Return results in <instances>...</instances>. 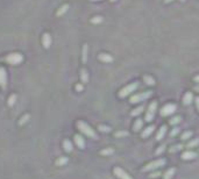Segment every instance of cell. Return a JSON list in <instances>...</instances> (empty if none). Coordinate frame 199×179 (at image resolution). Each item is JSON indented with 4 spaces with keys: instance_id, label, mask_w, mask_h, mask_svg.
I'll return each mask as SVG.
<instances>
[{
    "instance_id": "cell-1",
    "label": "cell",
    "mask_w": 199,
    "mask_h": 179,
    "mask_svg": "<svg viewBox=\"0 0 199 179\" xmlns=\"http://www.w3.org/2000/svg\"><path fill=\"white\" fill-rule=\"evenodd\" d=\"M77 127H78V129H79L83 134H85L86 136L91 137V139H93V140H97V139H98L96 131H94L90 126H88L86 122H84V121H78V122H77Z\"/></svg>"
},
{
    "instance_id": "cell-2",
    "label": "cell",
    "mask_w": 199,
    "mask_h": 179,
    "mask_svg": "<svg viewBox=\"0 0 199 179\" xmlns=\"http://www.w3.org/2000/svg\"><path fill=\"white\" fill-rule=\"evenodd\" d=\"M139 86H140V83H139V81H134V83H132V84L125 86L123 88L120 90L119 93H118L119 98H126V97H128L129 94H132L134 91H136V88H138Z\"/></svg>"
},
{
    "instance_id": "cell-3",
    "label": "cell",
    "mask_w": 199,
    "mask_h": 179,
    "mask_svg": "<svg viewBox=\"0 0 199 179\" xmlns=\"http://www.w3.org/2000/svg\"><path fill=\"white\" fill-rule=\"evenodd\" d=\"M165 163H167V161L164 159V158H161V159H156V161H154V162H150V163H148L143 169H142V171L143 172H149V171H154V170H156V169H159V168H161V166H164L165 165Z\"/></svg>"
},
{
    "instance_id": "cell-4",
    "label": "cell",
    "mask_w": 199,
    "mask_h": 179,
    "mask_svg": "<svg viewBox=\"0 0 199 179\" xmlns=\"http://www.w3.org/2000/svg\"><path fill=\"white\" fill-rule=\"evenodd\" d=\"M151 94H152L151 91H146V92L138 93V94L133 96V97L130 98L129 102H130V104H138V102H140V101H144V100H147L148 98H150Z\"/></svg>"
},
{
    "instance_id": "cell-5",
    "label": "cell",
    "mask_w": 199,
    "mask_h": 179,
    "mask_svg": "<svg viewBox=\"0 0 199 179\" xmlns=\"http://www.w3.org/2000/svg\"><path fill=\"white\" fill-rule=\"evenodd\" d=\"M156 110H157V101H152L149 107H148V110H147V113H146V121L147 122H150L154 120L155 118V114H156Z\"/></svg>"
},
{
    "instance_id": "cell-6",
    "label": "cell",
    "mask_w": 199,
    "mask_h": 179,
    "mask_svg": "<svg viewBox=\"0 0 199 179\" xmlns=\"http://www.w3.org/2000/svg\"><path fill=\"white\" fill-rule=\"evenodd\" d=\"M5 59H6L7 63H9L12 65H18L24 61V56H22L21 54H19V52H13V54H9Z\"/></svg>"
},
{
    "instance_id": "cell-7",
    "label": "cell",
    "mask_w": 199,
    "mask_h": 179,
    "mask_svg": "<svg viewBox=\"0 0 199 179\" xmlns=\"http://www.w3.org/2000/svg\"><path fill=\"white\" fill-rule=\"evenodd\" d=\"M176 105L173 104H168L165 105L162 109H161V116H169L171 114H173L175 112H176Z\"/></svg>"
},
{
    "instance_id": "cell-8",
    "label": "cell",
    "mask_w": 199,
    "mask_h": 179,
    "mask_svg": "<svg viewBox=\"0 0 199 179\" xmlns=\"http://www.w3.org/2000/svg\"><path fill=\"white\" fill-rule=\"evenodd\" d=\"M113 172H114V174H115L119 179H133V178H132L125 170H122L121 168H114Z\"/></svg>"
},
{
    "instance_id": "cell-9",
    "label": "cell",
    "mask_w": 199,
    "mask_h": 179,
    "mask_svg": "<svg viewBox=\"0 0 199 179\" xmlns=\"http://www.w3.org/2000/svg\"><path fill=\"white\" fill-rule=\"evenodd\" d=\"M6 83H7V72H6L5 68L0 66V86H1L3 88H5Z\"/></svg>"
},
{
    "instance_id": "cell-10",
    "label": "cell",
    "mask_w": 199,
    "mask_h": 179,
    "mask_svg": "<svg viewBox=\"0 0 199 179\" xmlns=\"http://www.w3.org/2000/svg\"><path fill=\"white\" fill-rule=\"evenodd\" d=\"M42 46L46 49H48L51 46V36L48 33L43 34V36H42Z\"/></svg>"
},
{
    "instance_id": "cell-11",
    "label": "cell",
    "mask_w": 199,
    "mask_h": 179,
    "mask_svg": "<svg viewBox=\"0 0 199 179\" xmlns=\"http://www.w3.org/2000/svg\"><path fill=\"white\" fill-rule=\"evenodd\" d=\"M98 58H99V61H101V62H104V63H112V62L114 61L113 56H111L109 54H105V52L99 54V55H98Z\"/></svg>"
},
{
    "instance_id": "cell-12",
    "label": "cell",
    "mask_w": 199,
    "mask_h": 179,
    "mask_svg": "<svg viewBox=\"0 0 199 179\" xmlns=\"http://www.w3.org/2000/svg\"><path fill=\"white\" fill-rule=\"evenodd\" d=\"M74 140H75L76 145H77L79 149H84V148H85V141H84V139H83L80 135H75Z\"/></svg>"
},
{
    "instance_id": "cell-13",
    "label": "cell",
    "mask_w": 199,
    "mask_h": 179,
    "mask_svg": "<svg viewBox=\"0 0 199 179\" xmlns=\"http://www.w3.org/2000/svg\"><path fill=\"white\" fill-rule=\"evenodd\" d=\"M197 157V155H196V152H193V151H185L183 155H182V158L184 159V161H191V159H194Z\"/></svg>"
},
{
    "instance_id": "cell-14",
    "label": "cell",
    "mask_w": 199,
    "mask_h": 179,
    "mask_svg": "<svg viewBox=\"0 0 199 179\" xmlns=\"http://www.w3.org/2000/svg\"><path fill=\"white\" fill-rule=\"evenodd\" d=\"M192 100H193V94H192V92H186V93L184 94V97H183V104H184L185 106H188V105H190V104L192 102Z\"/></svg>"
},
{
    "instance_id": "cell-15",
    "label": "cell",
    "mask_w": 199,
    "mask_h": 179,
    "mask_svg": "<svg viewBox=\"0 0 199 179\" xmlns=\"http://www.w3.org/2000/svg\"><path fill=\"white\" fill-rule=\"evenodd\" d=\"M154 129H155V127H154V126H149V127H147L146 129H143V131H142V134H141L142 139H147V137L150 135V134H152Z\"/></svg>"
},
{
    "instance_id": "cell-16",
    "label": "cell",
    "mask_w": 199,
    "mask_h": 179,
    "mask_svg": "<svg viewBox=\"0 0 199 179\" xmlns=\"http://www.w3.org/2000/svg\"><path fill=\"white\" fill-rule=\"evenodd\" d=\"M165 134H167V126H162L157 133V135H156V140L157 141H161L164 136H165Z\"/></svg>"
},
{
    "instance_id": "cell-17",
    "label": "cell",
    "mask_w": 199,
    "mask_h": 179,
    "mask_svg": "<svg viewBox=\"0 0 199 179\" xmlns=\"http://www.w3.org/2000/svg\"><path fill=\"white\" fill-rule=\"evenodd\" d=\"M87 52H88V46L85 43L83 46V50H82V61H83V63L87 62Z\"/></svg>"
},
{
    "instance_id": "cell-18",
    "label": "cell",
    "mask_w": 199,
    "mask_h": 179,
    "mask_svg": "<svg viewBox=\"0 0 199 179\" xmlns=\"http://www.w3.org/2000/svg\"><path fill=\"white\" fill-rule=\"evenodd\" d=\"M80 80H82L83 84H86L88 81V72L85 69L80 70Z\"/></svg>"
},
{
    "instance_id": "cell-19",
    "label": "cell",
    "mask_w": 199,
    "mask_h": 179,
    "mask_svg": "<svg viewBox=\"0 0 199 179\" xmlns=\"http://www.w3.org/2000/svg\"><path fill=\"white\" fill-rule=\"evenodd\" d=\"M63 148L66 152H71L72 151V143L69 140H64L63 141Z\"/></svg>"
},
{
    "instance_id": "cell-20",
    "label": "cell",
    "mask_w": 199,
    "mask_h": 179,
    "mask_svg": "<svg viewBox=\"0 0 199 179\" xmlns=\"http://www.w3.org/2000/svg\"><path fill=\"white\" fill-rule=\"evenodd\" d=\"M175 172H176V169H175V168H171V169H169V170L163 174V178H164V179H171V178L173 177Z\"/></svg>"
},
{
    "instance_id": "cell-21",
    "label": "cell",
    "mask_w": 199,
    "mask_h": 179,
    "mask_svg": "<svg viewBox=\"0 0 199 179\" xmlns=\"http://www.w3.org/2000/svg\"><path fill=\"white\" fill-rule=\"evenodd\" d=\"M68 9H69V5L68 4H65V5H63V6H61V8L57 11V16H61V15H63L64 13H66L68 12Z\"/></svg>"
},
{
    "instance_id": "cell-22",
    "label": "cell",
    "mask_w": 199,
    "mask_h": 179,
    "mask_svg": "<svg viewBox=\"0 0 199 179\" xmlns=\"http://www.w3.org/2000/svg\"><path fill=\"white\" fill-rule=\"evenodd\" d=\"M143 126V121L141 119H138L135 122H134V126H133V128H134V131H139Z\"/></svg>"
},
{
    "instance_id": "cell-23",
    "label": "cell",
    "mask_w": 199,
    "mask_h": 179,
    "mask_svg": "<svg viewBox=\"0 0 199 179\" xmlns=\"http://www.w3.org/2000/svg\"><path fill=\"white\" fill-rule=\"evenodd\" d=\"M15 102H16V94H11L9 98H8V100H7L8 107H13L15 105Z\"/></svg>"
},
{
    "instance_id": "cell-24",
    "label": "cell",
    "mask_w": 199,
    "mask_h": 179,
    "mask_svg": "<svg viewBox=\"0 0 199 179\" xmlns=\"http://www.w3.org/2000/svg\"><path fill=\"white\" fill-rule=\"evenodd\" d=\"M143 109H144V107H143V106H139L138 108H135L134 110L132 112L130 115H132V116H138V115H140V114L142 113V110H143Z\"/></svg>"
},
{
    "instance_id": "cell-25",
    "label": "cell",
    "mask_w": 199,
    "mask_h": 179,
    "mask_svg": "<svg viewBox=\"0 0 199 179\" xmlns=\"http://www.w3.org/2000/svg\"><path fill=\"white\" fill-rule=\"evenodd\" d=\"M143 80H144V83H146L147 85H149V86L155 85V79H154L152 77H150V76H144V77H143Z\"/></svg>"
},
{
    "instance_id": "cell-26",
    "label": "cell",
    "mask_w": 199,
    "mask_h": 179,
    "mask_svg": "<svg viewBox=\"0 0 199 179\" xmlns=\"http://www.w3.org/2000/svg\"><path fill=\"white\" fill-rule=\"evenodd\" d=\"M68 157H59L58 159H56V165H58V166H61V165H64V164H66L68 163Z\"/></svg>"
},
{
    "instance_id": "cell-27",
    "label": "cell",
    "mask_w": 199,
    "mask_h": 179,
    "mask_svg": "<svg viewBox=\"0 0 199 179\" xmlns=\"http://www.w3.org/2000/svg\"><path fill=\"white\" fill-rule=\"evenodd\" d=\"M113 152H114V149H113V148H106V149H104V150L100 151V155H103V156H108V155H112Z\"/></svg>"
},
{
    "instance_id": "cell-28",
    "label": "cell",
    "mask_w": 199,
    "mask_h": 179,
    "mask_svg": "<svg viewBox=\"0 0 199 179\" xmlns=\"http://www.w3.org/2000/svg\"><path fill=\"white\" fill-rule=\"evenodd\" d=\"M182 149H183V145H182V144H176V145L171 147V148L169 149V152H170V153H173V152L179 151V150H182Z\"/></svg>"
},
{
    "instance_id": "cell-29",
    "label": "cell",
    "mask_w": 199,
    "mask_h": 179,
    "mask_svg": "<svg viewBox=\"0 0 199 179\" xmlns=\"http://www.w3.org/2000/svg\"><path fill=\"white\" fill-rule=\"evenodd\" d=\"M29 118H30V115L29 114H26V115H24L21 119H20V121H19V126H24L28 120H29Z\"/></svg>"
},
{
    "instance_id": "cell-30",
    "label": "cell",
    "mask_w": 199,
    "mask_h": 179,
    "mask_svg": "<svg viewBox=\"0 0 199 179\" xmlns=\"http://www.w3.org/2000/svg\"><path fill=\"white\" fill-rule=\"evenodd\" d=\"M103 16H94V17H92L91 19V22H92V24H94V25H98V24H101V22H103Z\"/></svg>"
},
{
    "instance_id": "cell-31",
    "label": "cell",
    "mask_w": 199,
    "mask_h": 179,
    "mask_svg": "<svg viewBox=\"0 0 199 179\" xmlns=\"http://www.w3.org/2000/svg\"><path fill=\"white\" fill-rule=\"evenodd\" d=\"M199 144V137L198 139H193L192 141H190L189 143H188V148H193V147H196V145H198Z\"/></svg>"
},
{
    "instance_id": "cell-32",
    "label": "cell",
    "mask_w": 199,
    "mask_h": 179,
    "mask_svg": "<svg viewBox=\"0 0 199 179\" xmlns=\"http://www.w3.org/2000/svg\"><path fill=\"white\" fill-rule=\"evenodd\" d=\"M181 121H182V118H181V116H175L173 119H171V120H170V124H171V126L178 124Z\"/></svg>"
},
{
    "instance_id": "cell-33",
    "label": "cell",
    "mask_w": 199,
    "mask_h": 179,
    "mask_svg": "<svg viewBox=\"0 0 199 179\" xmlns=\"http://www.w3.org/2000/svg\"><path fill=\"white\" fill-rule=\"evenodd\" d=\"M191 136H192V131H185V133L182 134V137H181V139H182L183 141H186V140H189Z\"/></svg>"
},
{
    "instance_id": "cell-34",
    "label": "cell",
    "mask_w": 199,
    "mask_h": 179,
    "mask_svg": "<svg viewBox=\"0 0 199 179\" xmlns=\"http://www.w3.org/2000/svg\"><path fill=\"white\" fill-rule=\"evenodd\" d=\"M98 128H99V130L103 131V133H109V131H111V128L107 127V126H103V124H100Z\"/></svg>"
},
{
    "instance_id": "cell-35",
    "label": "cell",
    "mask_w": 199,
    "mask_h": 179,
    "mask_svg": "<svg viewBox=\"0 0 199 179\" xmlns=\"http://www.w3.org/2000/svg\"><path fill=\"white\" fill-rule=\"evenodd\" d=\"M181 131V129H178V128H173L172 130H171V133H170V137H173V136H176L177 134H178Z\"/></svg>"
},
{
    "instance_id": "cell-36",
    "label": "cell",
    "mask_w": 199,
    "mask_h": 179,
    "mask_svg": "<svg viewBox=\"0 0 199 179\" xmlns=\"http://www.w3.org/2000/svg\"><path fill=\"white\" fill-rule=\"evenodd\" d=\"M164 149H165V145H161V147H159V149L156 150V155H160L161 152H163Z\"/></svg>"
},
{
    "instance_id": "cell-37",
    "label": "cell",
    "mask_w": 199,
    "mask_h": 179,
    "mask_svg": "<svg viewBox=\"0 0 199 179\" xmlns=\"http://www.w3.org/2000/svg\"><path fill=\"white\" fill-rule=\"evenodd\" d=\"M75 88H76V91L80 92V91H83V88H84V87H83V84H77Z\"/></svg>"
},
{
    "instance_id": "cell-38",
    "label": "cell",
    "mask_w": 199,
    "mask_h": 179,
    "mask_svg": "<svg viewBox=\"0 0 199 179\" xmlns=\"http://www.w3.org/2000/svg\"><path fill=\"white\" fill-rule=\"evenodd\" d=\"M117 136H126V135H128V133L127 131H119V133H117L115 134Z\"/></svg>"
},
{
    "instance_id": "cell-39",
    "label": "cell",
    "mask_w": 199,
    "mask_h": 179,
    "mask_svg": "<svg viewBox=\"0 0 199 179\" xmlns=\"http://www.w3.org/2000/svg\"><path fill=\"white\" fill-rule=\"evenodd\" d=\"M159 176H161V173H160V172H154V173H151L149 177H150V178H157Z\"/></svg>"
},
{
    "instance_id": "cell-40",
    "label": "cell",
    "mask_w": 199,
    "mask_h": 179,
    "mask_svg": "<svg viewBox=\"0 0 199 179\" xmlns=\"http://www.w3.org/2000/svg\"><path fill=\"white\" fill-rule=\"evenodd\" d=\"M196 106H197V109L199 110V97L196 98Z\"/></svg>"
},
{
    "instance_id": "cell-41",
    "label": "cell",
    "mask_w": 199,
    "mask_h": 179,
    "mask_svg": "<svg viewBox=\"0 0 199 179\" xmlns=\"http://www.w3.org/2000/svg\"><path fill=\"white\" fill-rule=\"evenodd\" d=\"M194 81H196V83H199V76H196V77H194Z\"/></svg>"
},
{
    "instance_id": "cell-42",
    "label": "cell",
    "mask_w": 199,
    "mask_h": 179,
    "mask_svg": "<svg viewBox=\"0 0 199 179\" xmlns=\"http://www.w3.org/2000/svg\"><path fill=\"white\" fill-rule=\"evenodd\" d=\"M193 90H194L196 92H199V85H198V86H194V88H193Z\"/></svg>"
},
{
    "instance_id": "cell-43",
    "label": "cell",
    "mask_w": 199,
    "mask_h": 179,
    "mask_svg": "<svg viewBox=\"0 0 199 179\" xmlns=\"http://www.w3.org/2000/svg\"><path fill=\"white\" fill-rule=\"evenodd\" d=\"M171 1H173V0H164V3H167V4H169V3H171Z\"/></svg>"
},
{
    "instance_id": "cell-44",
    "label": "cell",
    "mask_w": 199,
    "mask_h": 179,
    "mask_svg": "<svg viewBox=\"0 0 199 179\" xmlns=\"http://www.w3.org/2000/svg\"><path fill=\"white\" fill-rule=\"evenodd\" d=\"M91 1H101V0H91Z\"/></svg>"
},
{
    "instance_id": "cell-45",
    "label": "cell",
    "mask_w": 199,
    "mask_h": 179,
    "mask_svg": "<svg viewBox=\"0 0 199 179\" xmlns=\"http://www.w3.org/2000/svg\"><path fill=\"white\" fill-rule=\"evenodd\" d=\"M109 1H112V3H115V1H117V0H109Z\"/></svg>"
},
{
    "instance_id": "cell-46",
    "label": "cell",
    "mask_w": 199,
    "mask_h": 179,
    "mask_svg": "<svg viewBox=\"0 0 199 179\" xmlns=\"http://www.w3.org/2000/svg\"><path fill=\"white\" fill-rule=\"evenodd\" d=\"M181 1H185V0H181Z\"/></svg>"
}]
</instances>
